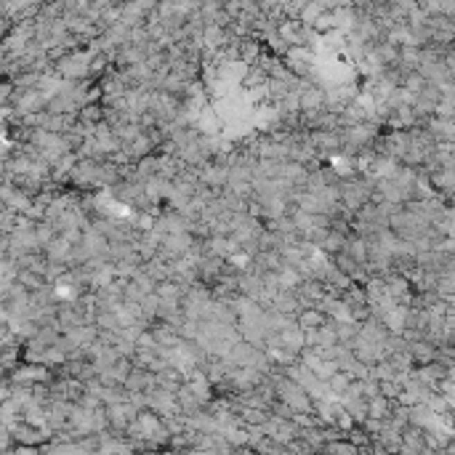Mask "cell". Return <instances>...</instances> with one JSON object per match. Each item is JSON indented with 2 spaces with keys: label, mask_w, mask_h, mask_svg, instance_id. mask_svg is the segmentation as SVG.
I'll list each match as a JSON object with an SVG mask.
<instances>
[]
</instances>
